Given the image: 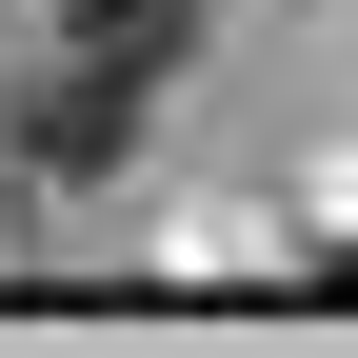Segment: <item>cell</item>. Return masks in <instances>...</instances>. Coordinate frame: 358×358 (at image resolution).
Here are the masks:
<instances>
[{"mask_svg": "<svg viewBox=\"0 0 358 358\" xmlns=\"http://www.w3.org/2000/svg\"><path fill=\"white\" fill-rule=\"evenodd\" d=\"M120 140H140V80H120V60H80V40H60V80L20 100V159H40V179H100Z\"/></svg>", "mask_w": 358, "mask_h": 358, "instance_id": "1", "label": "cell"}, {"mask_svg": "<svg viewBox=\"0 0 358 358\" xmlns=\"http://www.w3.org/2000/svg\"><path fill=\"white\" fill-rule=\"evenodd\" d=\"M60 40L120 60V80H159V60H179V0H60Z\"/></svg>", "mask_w": 358, "mask_h": 358, "instance_id": "2", "label": "cell"}, {"mask_svg": "<svg viewBox=\"0 0 358 358\" xmlns=\"http://www.w3.org/2000/svg\"><path fill=\"white\" fill-rule=\"evenodd\" d=\"M338 279H358V259H338Z\"/></svg>", "mask_w": 358, "mask_h": 358, "instance_id": "3", "label": "cell"}]
</instances>
